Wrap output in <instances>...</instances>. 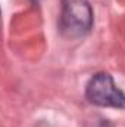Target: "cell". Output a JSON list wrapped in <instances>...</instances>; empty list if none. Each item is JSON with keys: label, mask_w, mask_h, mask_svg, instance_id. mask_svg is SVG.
Here are the masks:
<instances>
[{"label": "cell", "mask_w": 125, "mask_h": 127, "mask_svg": "<svg viewBox=\"0 0 125 127\" xmlns=\"http://www.w3.org/2000/svg\"><path fill=\"white\" fill-rule=\"evenodd\" d=\"M93 25V10L88 0H62L59 28L66 38H80Z\"/></svg>", "instance_id": "cell-1"}, {"label": "cell", "mask_w": 125, "mask_h": 127, "mask_svg": "<svg viewBox=\"0 0 125 127\" xmlns=\"http://www.w3.org/2000/svg\"><path fill=\"white\" fill-rule=\"evenodd\" d=\"M85 97L88 102L99 106L125 108V95L119 90L107 72H97L90 78L85 87Z\"/></svg>", "instance_id": "cell-2"}]
</instances>
